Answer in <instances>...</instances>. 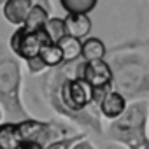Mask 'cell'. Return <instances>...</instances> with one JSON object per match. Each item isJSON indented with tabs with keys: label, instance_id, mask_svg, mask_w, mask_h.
Here are the masks:
<instances>
[{
	"label": "cell",
	"instance_id": "52a82bcc",
	"mask_svg": "<svg viewBox=\"0 0 149 149\" xmlns=\"http://www.w3.org/2000/svg\"><path fill=\"white\" fill-rule=\"evenodd\" d=\"M76 76L83 77L91 88H112V67L107 58L93 61H86L81 58L77 61Z\"/></svg>",
	"mask_w": 149,
	"mask_h": 149
},
{
	"label": "cell",
	"instance_id": "ba28073f",
	"mask_svg": "<svg viewBox=\"0 0 149 149\" xmlns=\"http://www.w3.org/2000/svg\"><path fill=\"white\" fill-rule=\"evenodd\" d=\"M128 105H130V100L123 93H119L118 90L112 88L111 91L105 93V97L100 100V104L97 105V109H98L102 119L112 121V119H118L119 116H123L125 111L128 109Z\"/></svg>",
	"mask_w": 149,
	"mask_h": 149
},
{
	"label": "cell",
	"instance_id": "277c9868",
	"mask_svg": "<svg viewBox=\"0 0 149 149\" xmlns=\"http://www.w3.org/2000/svg\"><path fill=\"white\" fill-rule=\"evenodd\" d=\"M149 102H130L128 109L118 119L105 126V139L125 149H149Z\"/></svg>",
	"mask_w": 149,
	"mask_h": 149
},
{
	"label": "cell",
	"instance_id": "30bf717a",
	"mask_svg": "<svg viewBox=\"0 0 149 149\" xmlns=\"http://www.w3.org/2000/svg\"><path fill=\"white\" fill-rule=\"evenodd\" d=\"M65 25L68 35H74L77 39H86L91 33L93 23L88 14H67L65 16Z\"/></svg>",
	"mask_w": 149,
	"mask_h": 149
},
{
	"label": "cell",
	"instance_id": "e0dca14e",
	"mask_svg": "<svg viewBox=\"0 0 149 149\" xmlns=\"http://www.w3.org/2000/svg\"><path fill=\"white\" fill-rule=\"evenodd\" d=\"M46 32L49 33V39L53 42H58L61 37H65L67 32V25H65V18H49L46 23Z\"/></svg>",
	"mask_w": 149,
	"mask_h": 149
},
{
	"label": "cell",
	"instance_id": "7402d4cb",
	"mask_svg": "<svg viewBox=\"0 0 149 149\" xmlns=\"http://www.w3.org/2000/svg\"><path fill=\"white\" fill-rule=\"evenodd\" d=\"M4 118H6V114H4V111H2V107H0V123L4 121Z\"/></svg>",
	"mask_w": 149,
	"mask_h": 149
},
{
	"label": "cell",
	"instance_id": "d6986e66",
	"mask_svg": "<svg viewBox=\"0 0 149 149\" xmlns=\"http://www.w3.org/2000/svg\"><path fill=\"white\" fill-rule=\"evenodd\" d=\"M25 67H26V70L30 72V76H42V74H46L47 70H49V67L44 63V60L37 54V56H32V58H28V60H25Z\"/></svg>",
	"mask_w": 149,
	"mask_h": 149
},
{
	"label": "cell",
	"instance_id": "7a4b0ae2",
	"mask_svg": "<svg viewBox=\"0 0 149 149\" xmlns=\"http://www.w3.org/2000/svg\"><path fill=\"white\" fill-rule=\"evenodd\" d=\"M112 67V88L130 102L149 98V51L147 44L133 42L107 53Z\"/></svg>",
	"mask_w": 149,
	"mask_h": 149
},
{
	"label": "cell",
	"instance_id": "9c48e42d",
	"mask_svg": "<svg viewBox=\"0 0 149 149\" xmlns=\"http://www.w3.org/2000/svg\"><path fill=\"white\" fill-rule=\"evenodd\" d=\"M33 0H6L2 4V14L4 19L14 26H21L33 7Z\"/></svg>",
	"mask_w": 149,
	"mask_h": 149
},
{
	"label": "cell",
	"instance_id": "8992f818",
	"mask_svg": "<svg viewBox=\"0 0 149 149\" xmlns=\"http://www.w3.org/2000/svg\"><path fill=\"white\" fill-rule=\"evenodd\" d=\"M47 42H53V40L49 39V33L46 32V28L28 30L21 25L11 35L9 47L18 58H21L25 61L32 56H37L40 53V49L44 47V44H47Z\"/></svg>",
	"mask_w": 149,
	"mask_h": 149
},
{
	"label": "cell",
	"instance_id": "3957f363",
	"mask_svg": "<svg viewBox=\"0 0 149 149\" xmlns=\"http://www.w3.org/2000/svg\"><path fill=\"white\" fill-rule=\"evenodd\" d=\"M21 58H18L9 46L0 42V107L6 119L19 121L30 116L23 102V70Z\"/></svg>",
	"mask_w": 149,
	"mask_h": 149
},
{
	"label": "cell",
	"instance_id": "8fae6325",
	"mask_svg": "<svg viewBox=\"0 0 149 149\" xmlns=\"http://www.w3.org/2000/svg\"><path fill=\"white\" fill-rule=\"evenodd\" d=\"M21 140L18 121L6 119L0 123V149H16Z\"/></svg>",
	"mask_w": 149,
	"mask_h": 149
},
{
	"label": "cell",
	"instance_id": "ac0fdd59",
	"mask_svg": "<svg viewBox=\"0 0 149 149\" xmlns=\"http://www.w3.org/2000/svg\"><path fill=\"white\" fill-rule=\"evenodd\" d=\"M86 135H88V132H79V133H72V135H67V137H60V139L49 142L44 149H70L79 139H83Z\"/></svg>",
	"mask_w": 149,
	"mask_h": 149
},
{
	"label": "cell",
	"instance_id": "4fadbf2b",
	"mask_svg": "<svg viewBox=\"0 0 149 149\" xmlns=\"http://www.w3.org/2000/svg\"><path fill=\"white\" fill-rule=\"evenodd\" d=\"M107 46L104 44L102 39L98 37H86L83 39V60L86 61H93V60H104L107 58Z\"/></svg>",
	"mask_w": 149,
	"mask_h": 149
},
{
	"label": "cell",
	"instance_id": "9a60e30c",
	"mask_svg": "<svg viewBox=\"0 0 149 149\" xmlns=\"http://www.w3.org/2000/svg\"><path fill=\"white\" fill-rule=\"evenodd\" d=\"M39 56L44 60V63L49 68H56V67H60V65L65 63L63 51H61V47H60L58 42H47V44H44V47L40 49Z\"/></svg>",
	"mask_w": 149,
	"mask_h": 149
},
{
	"label": "cell",
	"instance_id": "2e32d148",
	"mask_svg": "<svg viewBox=\"0 0 149 149\" xmlns=\"http://www.w3.org/2000/svg\"><path fill=\"white\" fill-rule=\"evenodd\" d=\"M98 0H60V6L67 14H90Z\"/></svg>",
	"mask_w": 149,
	"mask_h": 149
},
{
	"label": "cell",
	"instance_id": "6da1fadb",
	"mask_svg": "<svg viewBox=\"0 0 149 149\" xmlns=\"http://www.w3.org/2000/svg\"><path fill=\"white\" fill-rule=\"evenodd\" d=\"M76 68L77 61H74L49 68L42 74L39 83L40 95L51 111H54L61 119L105 139L102 116L97 105H93L91 86L83 77L76 76Z\"/></svg>",
	"mask_w": 149,
	"mask_h": 149
},
{
	"label": "cell",
	"instance_id": "ffe728a7",
	"mask_svg": "<svg viewBox=\"0 0 149 149\" xmlns=\"http://www.w3.org/2000/svg\"><path fill=\"white\" fill-rule=\"evenodd\" d=\"M70 149H98V146L90 139V135H86V137H83V139H79L76 144H74Z\"/></svg>",
	"mask_w": 149,
	"mask_h": 149
},
{
	"label": "cell",
	"instance_id": "5bb4252c",
	"mask_svg": "<svg viewBox=\"0 0 149 149\" xmlns=\"http://www.w3.org/2000/svg\"><path fill=\"white\" fill-rule=\"evenodd\" d=\"M49 19V11L40 6V4H33V7L30 9L23 26L28 30H39V28H46V23Z\"/></svg>",
	"mask_w": 149,
	"mask_h": 149
},
{
	"label": "cell",
	"instance_id": "7c38bea8",
	"mask_svg": "<svg viewBox=\"0 0 149 149\" xmlns=\"http://www.w3.org/2000/svg\"><path fill=\"white\" fill-rule=\"evenodd\" d=\"M61 51H63V60L65 63H74L79 61L83 56V39H77L74 35H65L58 40Z\"/></svg>",
	"mask_w": 149,
	"mask_h": 149
},
{
	"label": "cell",
	"instance_id": "44dd1931",
	"mask_svg": "<svg viewBox=\"0 0 149 149\" xmlns=\"http://www.w3.org/2000/svg\"><path fill=\"white\" fill-rule=\"evenodd\" d=\"M16 149H44V146H40L39 142H33V140H21Z\"/></svg>",
	"mask_w": 149,
	"mask_h": 149
},
{
	"label": "cell",
	"instance_id": "5b68a950",
	"mask_svg": "<svg viewBox=\"0 0 149 149\" xmlns=\"http://www.w3.org/2000/svg\"><path fill=\"white\" fill-rule=\"evenodd\" d=\"M18 128L21 133L23 140H33L39 142L40 146H47L49 142L60 139V137H67L72 133H77L74 123L70 125L67 119L60 121V119H37V118H25L18 121Z\"/></svg>",
	"mask_w": 149,
	"mask_h": 149
}]
</instances>
